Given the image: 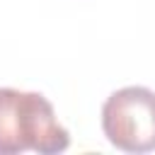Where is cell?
<instances>
[{
    "label": "cell",
    "instance_id": "6da1fadb",
    "mask_svg": "<svg viewBox=\"0 0 155 155\" xmlns=\"http://www.w3.org/2000/svg\"><path fill=\"white\" fill-rule=\"evenodd\" d=\"M70 136L58 124L53 104L39 92L0 87V155L34 150L56 155L68 150Z\"/></svg>",
    "mask_w": 155,
    "mask_h": 155
},
{
    "label": "cell",
    "instance_id": "7a4b0ae2",
    "mask_svg": "<svg viewBox=\"0 0 155 155\" xmlns=\"http://www.w3.org/2000/svg\"><path fill=\"white\" fill-rule=\"evenodd\" d=\"M102 131L124 153L155 150V92L140 85L111 92L102 107Z\"/></svg>",
    "mask_w": 155,
    "mask_h": 155
}]
</instances>
